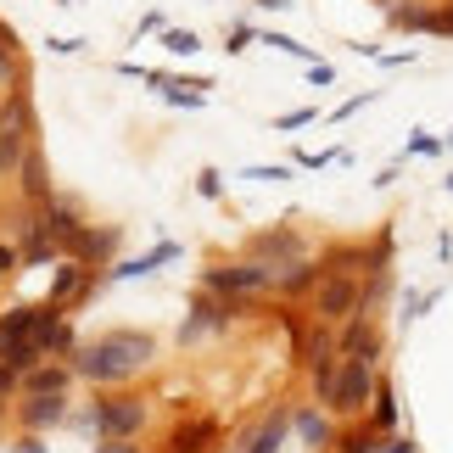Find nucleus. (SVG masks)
I'll use <instances>...</instances> for the list:
<instances>
[{
  "instance_id": "f03ea898",
  "label": "nucleus",
  "mask_w": 453,
  "mask_h": 453,
  "mask_svg": "<svg viewBox=\"0 0 453 453\" xmlns=\"http://www.w3.org/2000/svg\"><path fill=\"white\" fill-rule=\"evenodd\" d=\"M375 387H380L375 364H364V358H342V364H336V375H330V387L313 397V403L330 409L336 420H358V414H370Z\"/></svg>"
},
{
  "instance_id": "cd10ccee",
  "label": "nucleus",
  "mask_w": 453,
  "mask_h": 453,
  "mask_svg": "<svg viewBox=\"0 0 453 453\" xmlns=\"http://www.w3.org/2000/svg\"><path fill=\"white\" fill-rule=\"evenodd\" d=\"M437 297H442V291H409V297H403V319H426V313L437 308Z\"/></svg>"
},
{
  "instance_id": "c03bdc74",
  "label": "nucleus",
  "mask_w": 453,
  "mask_h": 453,
  "mask_svg": "<svg viewBox=\"0 0 453 453\" xmlns=\"http://www.w3.org/2000/svg\"><path fill=\"white\" fill-rule=\"evenodd\" d=\"M0 107H6V90H0Z\"/></svg>"
},
{
  "instance_id": "9b49d317",
  "label": "nucleus",
  "mask_w": 453,
  "mask_h": 453,
  "mask_svg": "<svg viewBox=\"0 0 453 453\" xmlns=\"http://www.w3.org/2000/svg\"><path fill=\"white\" fill-rule=\"evenodd\" d=\"M380 347H387V336H380V325L370 319V313H353L347 325H336V353H342V358L380 364Z\"/></svg>"
},
{
  "instance_id": "2f4dec72",
  "label": "nucleus",
  "mask_w": 453,
  "mask_h": 453,
  "mask_svg": "<svg viewBox=\"0 0 453 453\" xmlns=\"http://www.w3.org/2000/svg\"><path fill=\"white\" fill-rule=\"evenodd\" d=\"M241 180H264V185H280V180H291V168H280V163H264V168H247Z\"/></svg>"
},
{
  "instance_id": "aec40b11",
  "label": "nucleus",
  "mask_w": 453,
  "mask_h": 453,
  "mask_svg": "<svg viewBox=\"0 0 453 453\" xmlns=\"http://www.w3.org/2000/svg\"><path fill=\"white\" fill-rule=\"evenodd\" d=\"M34 347H40L45 358H73V353H79V336H73V325H67V313H62V308H50V319L40 325Z\"/></svg>"
},
{
  "instance_id": "bb28decb",
  "label": "nucleus",
  "mask_w": 453,
  "mask_h": 453,
  "mask_svg": "<svg viewBox=\"0 0 453 453\" xmlns=\"http://www.w3.org/2000/svg\"><path fill=\"white\" fill-rule=\"evenodd\" d=\"M17 84H23V57L0 45V90H17Z\"/></svg>"
},
{
  "instance_id": "4be33fe9",
  "label": "nucleus",
  "mask_w": 453,
  "mask_h": 453,
  "mask_svg": "<svg viewBox=\"0 0 453 453\" xmlns=\"http://www.w3.org/2000/svg\"><path fill=\"white\" fill-rule=\"evenodd\" d=\"M380 6H387V28L431 34V6H437V0H380Z\"/></svg>"
},
{
  "instance_id": "f704fd0d",
  "label": "nucleus",
  "mask_w": 453,
  "mask_h": 453,
  "mask_svg": "<svg viewBox=\"0 0 453 453\" xmlns=\"http://www.w3.org/2000/svg\"><path fill=\"white\" fill-rule=\"evenodd\" d=\"M448 141H431V134H420V129H414V141H409V157H437Z\"/></svg>"
},
{
  "instance_id": "c9c22d12",
  "label": "nucleus",
  "mask_w": 453,
  "mask_h": 453,
  "mask_svg": "<svg viewBox=\"0 0 453 453\" xmlns=\"http://www.w3.org/2000/svg\"><path fill=\"white\" fill-rule=\"evenodd\" d=\"M0 274H23V257H17V241H0Z\"/></svg>"
},
{
  "instance_id": "f257e3e1",
  "label": "nucleus",
  "mask_w": 453,
  "mask_h": 453,
  "mask_svg": "<svg viewBox=\"0 0 453 453\" xmlns=\"http://www.w3.org/2000/svg\"><path fill=\"white\" fill-rule=\"evenodd\" d=\"M157 358V336L151 330H129V325H118V330H107V336H96V342H84L73 358V375L79 380H96V387H129L134 375L146 370V364Z\"/></svg>"
},
{
  "instance_id": "7ed1b4c3",
  "label": "nucleus",
  "mask_w": 453,
  "mask_h": 453,
  "mask_svg": "<svg viewBox=\"0 0 453 453\" xmlns=\"http://www.w3.org/2000/svg\"><path fill=\"white\" fill-rule=\"evenodd\" d=\"M28 146H40L34 101H28V90H6V107H0V180L17 173V163L28 157Z\"/></svg>"
},
{
  "instance_id": "de8ad7c7",
  "label": "nucleus",
  "mask_w": 453,
  "mask_h": 453,
  "mask_svg": "<svg viewBox=\"0 0 453 453\" xmlns=\"http://www.w3.org/2000/svg\"><path fill=\"white\" fill-rule=\"evenodd\" d=\"M448 146H453V134H448Z\"/></svg>"
},
{
  "instance_id": "6e6552de",
  "label": "nucleus",
  "mask_w": 453,
  "mask_h": 453,
  "mask_svg": "<svg viewBox=\"0 0 453 453\" xmlns=\"http://www.w3.org/2000/svg\"><path fill=\"white\" fill-rule=\"evenodd\" d=\"M358 297H364V280L358 274H325L319 286H313V319L319 325H347L358 313Z\"/></svg>"
},
{
  "instance_id": "9d476101",
  "label": "nucleus",
  "mask_w": 453,
  "mask_h": 453,
  "mask_svg": "<svg viewBox=\"0 0 453 453\" xmlns=\"http://www.w3.org/2000/svg\"><path fill=\"white\" fill-rule=\"evenodd\" d=\"M96 286H101V269H90V264H73V257H62V269L50 274V308H62V313H73V308H84L96 297Z\"/></svg>"
},
{
  "instance_id": "49530a36",
  "label": "nucleus",
  "mask_w": 453,
  "mask_h": 453,
  "mask_svg": "<svg viewBox=\"0 0 453 453\" xmlns=\"http://www.w3.org/2000/svg\"><path fill=\"white\" fill-rule=\"evenodd\" d=\"M442 185H448V190H453V180H442Z\"/></svg>"
},
{
  "instance_id": "1a4fd4ad",
  "label": "nucleus",
  "mask_w": 453,
  "mask_h": 453,
  "mask_svg": "<svg viewBox=\"0 0 453 453\" xmlns=\"http://www.w3.org/2000/svg\"><path fill=\"white\" fill-rule=\"evenodd\" d=\"M118 247H124V230H112V224H84L79 235L62 241V257H73V264H90V269H112Z\"/></svg>"
},
{
  "instance_id": "f8f14e48",
  "label": "nucleus",
  "mask_w": 453,
  "mask_h": 453,
  "mask_svg": "<svg viewBox=\"0 0 453 453\" xmlns=\"http://www.w3.org/2000/svg\"><path fill=\"white\" fill-rule=\"evenodd\" d=\"M45 319H50V303H17V308L0 313V358H6L12 347H23V342L40 336Z\"/></svg>"
},
{
  "instance_id": "0eeeda50",
  "label": "nucleus",
  "mask_w": 453,
  "mask_h": 453,
  "mask_svg": "<svg viewBox=\"0 0 453 453\" xmlns=\"http://www.w3.org/2000/svg\"><path fill=\"white\" fill-rule=\"evenodd\" d=\"M241 257H252V264L264 269H286V264H303L308 257V241L303 230H291V224H274V230H257L241 241Z\"/></svg>"
},
{
  "instance_id": "58836bf2",
  "label": "nucleus",
  "mask_w": 453,
  "mask_h": 453,
  "mask_svg": "<svg viewBox=\"0 0 453 453\" xmlns=\"http://www.w3.org/2000/svg\"><path fill=\"white\" fill-rule=\"evenodd\" d=\"M96 453H146V448H141V437H129V442H101Z\"/></svg>"
},
{
  "instance_id": "4468645a",
  "label": "nucleus",
  "mask_w": 453,
  "mask_h": 453,
  "mask_svg": "<svg viewBox=\"0 0 453 453\" xmlns=\"http://www.w3.org/2000/svg\"><path fill=\"white\" fill-rule=\"evenodd\" d=\"M17 202H28V207H45L50 202V163H45V151L40 146H28V157L17 163Z\"/></svg>"
},
{
  "instance_id": "412c9836",
  "label": "nucleus",
  "mask_w": 453,
  "mask_h": 453,
  "mask_svg": "<svg viewBox=\"0 0 453 453\" xmlns=\"http://www.w3.org/2000/svg\"><path fill=\"white\" fill-rule=\"evenodd\" d=\"M286 437H291V409H269V414H264V426H257L252 437L241 442V453H280Z\"/></svg>"
},
{
  "instance_id": "72a5a7b5",
  "label": "nucleus",
  "mask_w": 453,
  "mask_h": 453,
  "mask_svg": "<svg viewBox=\"0 0 453 453\" xmlns=\"http://www.w3.org/2000/svg\"><path fill=\"white\" fill-rule=\"evenodd\" d=\"M252 40H257V28H247V23H235V28H230V45H224V50H230V57H241V50H247Z\"/></svg>"
},
{
  "instance_id": "a211bd4d",
  "label": "nucleus",
  "mask_w": 453,
  "mask_h": 453,
  "mask_svg": "<svg viewBox=\"0 0 453 453\" xmlns=\"http://www.w3.org/2000/svg\"><path fill=\"white\" fill-rule=\"evenodd\" d=\"M336 414L319 409V403H303V409H291V431L303 437V448H325V442H336Z\"/></svg>"
},
{
  "instance_id": "7c9ffc66",
  "label": "nucleus",
  "mask_w": 453,
  "mask_h": 453,
  "mask_svg": "<svg viewBox=\"0 0 453 453\" xmlns=\"http://www.w3.org/2000/svg\"><path fill=\"white\" fill-rule=\"evenodd\" d=\"M196 190H202L207 202H219V196H224V173H219V168H202V173H196Z\"/></svg>"
},
{
  "instance_id": "ea45409f",
  "label": "nucleus",
  "mask_w": 453,
  "mask_h": 453,
  "mask_svg": "<svg viewBox=\"0 0 453 453\" xmlns=\"http://www.w3.org/2000/svg\"><path fill=\"white\" fill-rule=\"evenodd\" d=\"M163 28H168L163 12H146V17H141V34H163Z\"/></svg>"
},
{
  "instance_id": "473e14b6",
  "label": "nucleus",
  "mask_w": 453,
  "mask_h": 453,
  "mask_svg": "<svg viewBox=\"0 0 453 453\" xmlns=\"http://www.w3.org/2000/svg\"><path fill=\"white\" fill-rule=\"evenodd\" d=\"M370 101H375L370 90H364V96H353V101H342V107L330 112V124H347V118H353V112H364V107H370Z\"/></svg>"
},
{
  "instance_id": "79ce46f5",
  "label": "nucleus",
  "mask_w": 453,
  "mask_h": 453,
  "mask_svg": "<svg viewBox=\"0 0 453 453\" xmlns=\"http://www.w3.org/2000/svg\"><path fill=\"white\" fill-rule=\"evenodd\" d=\"M0 45H6V50H17V28L6 23V17H0Z\"/></svg>"
},
{
  "instance_id": "a19ab883",
  "label": "nucleus",
  "mask_w": 453,
  "mask_h": 453,
  "mask_svg": "<svg viewBox=\"0 0 453 453\" xmlns=\"http://www.w3.org/2000/svg\"><path fill=\"white\" fill-rule=\"evenodd\" d=\"M12 453H45V442H40V437H34V431H28V437H23V442H17Z\"/></svg>"
},
{
  "instance_id": "2eb2a0df",
  "label": "nucleus",
  "mask_w": 453,
  "mask_h": 453,
  "mask_svg": "<svg viewBox=\"0 0 453 453\" xmlns=\"http://www.w3.org/2000/svg\"><path fill=\"white\" fill-rule=\"evenodd\" d=\"M67 397H23L17 403V426L23 431H34V437H45V431H57V426H67Z\"/></svg>"
},
{
  "instance_id": "dca6fc26",
  "label": "nucleus",
  "mask_w": 453,
  "mask_h": 453,
  "mask_svg": "<svg viewBox=\"0 0 453 453\" xmlns=\"http://www.w3.org/2000/svg\"><path fill=\"white\" fill-rule=\"evenodd\" d=\"M325 280V264L319 257H303V264H286L274 269V297L280 303H297V297H313V286Z\"/></svg>"
},
{
  "instance_id": "f3484780",
  "label": "nucleus",
  "mask_w": 453,
  "mask_h": 453,
  "mask_svg": "<svg viewBox=\"0 0 453 453\" xmlns=\"http://www.w3.org/2000/svg\"><path fill=\"white\" fill-rule=\"evenodd\" d=\"M224 431L213 414H202V420H185V426H173V437H168V453H224Z\"/></svg>"
},
{
  "instance_id": "a878e982",
  "label": "nucleus",
  "mask_w": 453,
  "mask_h": 453,
  "mask_svg": "<svg viewBox=\"0 0 453 453\" xmlns=\"http://www.w3.org/2000/svg\"><path fill=\"white\" fill-rule=\"evenodd\" d=\"M163 45L173 50V57H196V50H202V34H190V28H163Z\"/></svg>"
},
{
  "instance_id": "393cba45",
  "label": "nucleus",
  "mask_w": 453,
  "mask_h": 453,
  "mask_svg": "<svg viewBox=\"0 0 453 453\" xmlns=\"http://www.w3.org/2000/svg\"><path fill=\"white\" fill-rule=\"evenodd\" d=\"M330 453H380V431H370V420H364L353 431H342V437L330 442Z\"/></svg>"
},
{
  "instance_id": "39448f33",
  "label": "nucleus",
  "mask_w": 453,
  "mask_h": 453,
  "mask_svg": "<svg viewBox=\"0 0 453 453\" xmlns=\"http://www.w3.org/2000/svg\"><path fill=\"white\" fill-rule=\"evenodd\" d=\"M146 420H151V409H146L141 392H101V403L90 409V426L101 431V442H129V437H141Z\"/></svg>"
},
{
  "instance_id": "4c0bfd02",
  "label": "nucleus",
  "mask_w": 453,
  "mask_h": 453,
  "mask_svg": "<svg viewBox=\"0 0 453 453\" xmlns=\"http://www.w3.org/2000/svg\"><path fill=\"white\" fill-rule=\"evenodd\" d=\"M380 453H420L409 437H380Z\"/></svg>"
},
{
  "instance_id": "20e7f679",
  "label": "nucleus",
  "mask_w": 453,
  "mask_h": 453,
  "mask_svg": "<svg viewBox=\"0 0 453 453\" xmlns=\"http://www.w3.org/2000/svg\"><path fill=\"white\" fill-rule=\"evenodd\" d=\"M202 291H213V297H230V303H257V297H274V269L252 264V257H241V264H213L202 269Z\"/></svg>"
},
{
  "instance_id": "423d86ee",
  "label": "nucleus",
  "mask_w": 453,
  "mask_h": 453,
  "mask_svg": "<svg viewBox=\"0 0 453 453\" xmlns=\"http://www.w3.org/2000/svg\"><path fill=\"white\" fill-rule=\"evenodd\" d=\"M247 303H230V297H213V291H202L196 303H190V319L180 325V347H196V342H213L219 330H230Z\"/></svg>"
},
{
  "instance_id": "6ab92c4d",
  "label": "nucleus",
  "mask_w": 453,
  "mask_h": 453,
  "mask_svg": "<svg viewBox=\"0 0 453 453\" xmlns=\"http://www.w3.org/2000/svg\"><path fill=\"white\" fill-rule=\"evenodd\" d=\"M180 257V241H163L157 252H146V257H129V264H112L107 269V286H124V280H146V274H157L163 264H173Z\"/></svg>"
},
{
  "instance_id": "ddd939ff",
  "label": "nucleus",
  "mask_w": 453,
  "mask_h": 453,
  "mask_svg": "<svg viewBox=\"0 0 453 453\" xmlns=\"http://www.w3.org/2000/svg\"><path fill=\"white\" fill-rule=\"evenodd\" d=\"M73 392V364L67 358H45L28 375H17V397H67Z\"/></svg>"
},
{
  "instance_id": "37998d69",
  "label": "nucleus",
  "mask_w": 453,
  "mask_h": 453,
  "mask_svg": "<svg viewBox=\"0 0 453 453\" xmlns=\"http://www.w3.org/2000/svg\"><path fill=\"white\" fill-rule=\"evenodd\" d=\"M257 6H264V12H286L291 0H257Z\"/></svg>"
},
{
  "instance_id": "c756f323",
  "label": "nucleus",
  "mask_w": 453,
  "mask_h": 453,
  "mask_svg": "<svg viewBox=\"0 0 453 453\" xmlns=\"http://www.w3.org/2000/svg\"><path fill=\"white\" fill-rule=\"evenodd\" d=\"M431 34H437V40H453V0H437V6H431Z\"/></svg>"
},
{
  "instance_id": "09e8293b",
  "label": "nucleus",
  "mask_w": 453,
  "mask_h": 453,
  "mask_svg": "<svg viewBox=\"0 0 453 453\" xmlns=\"http://www.w3.org/2000/svg\"><path fill=\"white\" fill-rule=\"evenodd\" d=\"M0 403H6V397H0Z\"/></svg>"
},
{
  "instance_id": "e433bc0d",
  "label": "nucleus",
  "mask_w": 453,
  "mask_h": 453,
  "mask_svg": "<svg viewBox=\"0 0 453 453\" xmlns=\"http://www.w3.org/2000/svg\"><path fill=\"white\" fill-rule=\"evenodd\" d=\"M330 79H336V67H330V62H308V84H330Z\"/></svg>"
},
{
  "instance_id": "c85d7f7f",
  "label": "nucleus",
  "mask_w": 453,
  "mask_h": 453,
  "mask_svg": "<svg viewBox=\"0 0 453 453\" xmlns=\"http://www.w3.org/2000/svg\"><path fill=\"white\" fill-rule=\"evenodd\" d=\"M308 124H319V112H313V107H297V112H280V118H274V129H280V134L308 129Z\"/></svg>"
},
{
  "instance_id": "b1692460",
  "label": "nucleus",
  "mask_w": 453,
  "mask_h": 453,
  "mask_svg": "<svg viewBox=\"0 0 453 453\" xmlns=\"http://www.w3.org/2000/svg\"><path fill=\"white\" fill-rule=\"evenodd\" d=\"M40 219H45V235L57 241V247H62L67 235H79V230H84V219H79V213H73L67 202H57V196H50V202L40 207Z\"/></svg>"
},
{
  "instance_id": "5701e85b",
  "label": "nucleus",
  "mask_w": 453,
  "mask_h": 453,
  "mask_svg": "<svg viewBox=\"0 0 453 453\" xmlns=\"http://www.w3.org/2000/svg\"><path fill=\"white\" fill-rule=\"evenodd\" d=\"M370 431H380V437H397V420H403V403H397V392H392V380H380L375 397H370Z\"/></svg>"
},
{
  "instance_id": "a18cd8bd",
  "label": "nucleus",
  "mask_w": 453,
  "mask_h": 453,
  "mask_svg": "<svg viewBox=\"0 0 453 453\" xmlns=\"http://www.w3.org/2000/svg\"><path fill=\"white\" fill-rule=\"evenodd\" d=\"M224 453H241V448H224Z\"/></svg>"
}]
</instances>
